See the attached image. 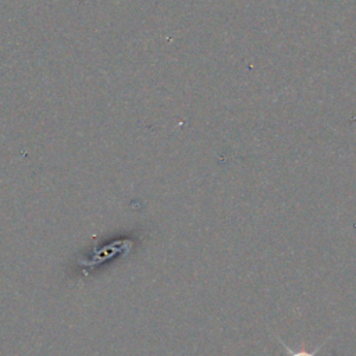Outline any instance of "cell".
I'll return each mask as SVG.
<instances>
[{"label":"cell","mask_w":356,"mask_h":356,"mask_svg":"<svg viewBox=\"0 0 356 356\" xmlns=\"http://www.w3.org/2000/svg\"><path fill=\"white\" fill-rule=\"evenodd\" d=\"M275 338H277V339H278V342H280V343L284 346V349H285V350L289 353V356H316V355H317V352H318V350L323 348V345H324V343L328 341V339H325V341H324L321 345H318V346H317L314 350H312V352H307V350H292V349H291L288 345H285V343H284V341H282L280 337H277V335H275Z\"/></svg>","instance_id":"6da1fadb"}]
</instances>
